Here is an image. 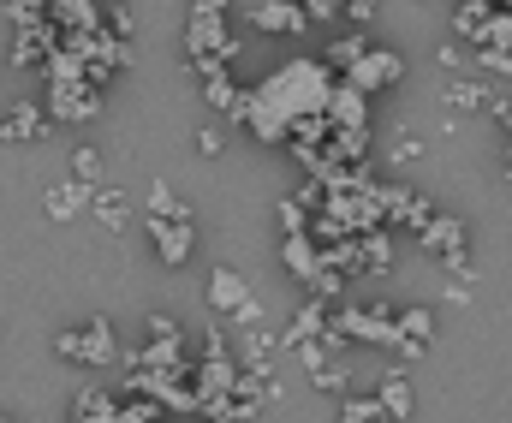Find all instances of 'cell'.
<instances>
[{"label": "cell", "instance_id": "obj_1", "mask_svg": "<svg viewBox=\"0 0 512 423\" xmlns=\"http://www.w3.org/2000/svg\"><path fill=\"white\" fill-rule=\"evenodd\" d=\"M334 84H340V78H334L328 60H286L274 78H262L251 90V114H245L251 138L256 143H286L304 114H322V108H328Z\"/></svg>", "mask_w": 512, "mask_h": 423}, {"label": "cell", "instance_id": "obj_2", "mask_svg": "<svg viewBox=\"0 0 512 423\" xmlns=\"http://www.w3.org/2000/svg\"><path fill=\"white\" fill-rule=\"evenodd\" d=\"M185 60L191 66H233L239 60V36L227 30V12H191V24H185Z\"/></svg>", "mask_w": 512, "mask_h": 423}, {"label": "cell", "instance_id": "obj_3", "mask_svg": "<svg viewBox=\"0 0 512 423\" xmlns=\"http://www.w3.org/2000/svg\"><path fill=\"white\" fill-rule=\"evenodd\" d=\"M149 239H155V257H161V269H185L191 263V245H197V221H191V209L185 203H173V209H149Z\"/></svg>", "mask_w": 512, "mask_h": 423}, {"label": "cell", "instance_id": "obj_4", "mask_svg": "<svg viewBox=\"0 0 512 423\" xmlns=\"http://www.w3.org/2000/svg\"><path fill=\"white\" fill-rule=\"evenodd\" d=\"M54 352L72 358V364H114V358H120V334H114L108 316H90L84 328H66V334L54 340Z\"/></svg>", "mask_w": 512, "mask_h": 423}, {"label": "cell", "instance_id": "obj_5", "mask_svg": "<svg viewBox=\"0 0 512 423\" xmlns=\"http://www.w3.org/2000/svg\"><path fill=\"white\" fill-rule=\"evenodd\" d=\"M399 78H405V54H393V48H364V54L346 66V84L364 90V96H382Z\"/></svg>", "mask_w": 512, "mask_h": 423}, {"label": "cell", "instance_id": "obj_6", "mask_svg": "<svg viewBox=\"0 0 512 423\" xmlns=\"http://www.w3.org/2000/svg\"><path fill=\"white\" fill-rule=\"evenodd\" d=\"M197 78H203V96H209V108H221L227 120H239V126H245V114H251V90H239L227 66H197Z\"/></svg>", "mask_w": 512, "mask_h": 423}, {"label": "cell", "instance_id": "obj_7", "mask_svg": "<svg viewBox=\"0 0 512 423\" xmlns=\"http://www.w3.org/2000/svg\"><path fill=\"white\" fill-rule=\"evenodd\" d=\"M48 114H54V120H96V114H102V78L48 90Z\"/></svg>", "mask_w": 512, "mask_h": 423}, {"label": "cell", "instance_id": "obj_8", "mask_svg": "<svg viewBox=\"0 0 512 423\" xmlns=\"http://www.w3.org/2000/svg\"><path fill=\"white\" fill-rule=\"evenodd\" d=\"M60 48V24L54 18H36V24H24L18 30V42H12V66H48V54Z\"/></svg>", "mask_w": 512, "mask_h": 423}, {"label": "cell", "instance_id": "obj_9", "mask_svg": "<svg viewBox=\"0 0 512 423\" xmlns=\"http://www.w3.org/2000/svg\"><path fill=\"white\" fill-rule=\"evenodd\" d=\"M322 114H328V126H334V132H370V96H364V90H352L346 78L334 84V96H328V108H322Z\"/></svg>", "mask_w": 512, "mask_h": 423}, {"label": "cell", "instance_id": "obj_10", "mask_svg": "<svg viewBox=\"0 0 512 423\" xmlns=\"http://www.w3.org/2000/svg\"><path fill=\"white\" fill-rule=\"evenodd\" d=\"M417 245L429 251V257H453V251H471V233H465V221L459 215H429L423 227H417Z\"/></svg>", "mask_w": 512, "mask_h": 423}, {"label": "cell", "instance_id": "obj_11", "mask_svg": "<svg viewBox=\"0 0 512 423\" xmlns=\"http://www.w3.org/2000/svg\"><path fill=\"white\" fill-rule=\"evenodd\" d=\"M251 24L268 36H298L310 24V12H304V0H251Z\"/></svg>", "mask_w": 512, "mask_h": 423}, {"label": "cell", "instance_id": "obj_12", "mask_svg": "<svg viewBox=\"0 0 512 423\" xmlns=\"http://www.w3.org/2000/svg\"><path fill=\"white\" fill-rule=\"evenodd\" d=\"M54 126H48V114L42 108H30V102H18V108H0V143H36V138H48Z\"/></svg>", "mask_w": 512, "mask_h": 423}, {"label": "cell", "instance_id": "obj_13", "mask_svg": "<svg viewBox=\"0 0 512 423\" xmlns=\"http://www.w3.org/2000/svg\"><path fill=\"white\" fill-rule=\"evenodd\" d=\"M233 364H239L233 352H203V364H197V406H203L209 394H233V382H239Z\"/></svg>", "mask_w": 512, "mask_h": 423}, {"label": "cell", "instance_id": "obj_14", "mask_svg": "<svg viewBox=\"0 0 512 423\" xmlns=\"http://www.w3.org/2000/svg\"><path fill=\"white\" fill-rule=\"evenodd\" d=\"M322 334H328V298H316V292H310V298L298 304L292 328L280 334V346H304V340H322Z\"/></svg>", "mask_w": 512, "mask_h": 423}, {"label": "cell", "instance_id": "obj_15", "mask_svg": "<svg viewBox=\"0 0 512 423\" xmlns=\"http://www.w3.org/2000/svg\"><path fill=\"white\" fill-rule=\"evenodd\" d=\"M280 263H286V275H292V281H310V275L322 269V245H316L310 233H286V245H280Z\"/></svg>", "mask_w": 512, "mask_h": 423}, {"label": "cell", "instance_id": "obj_16", "mask_svg": "<svg viewBox=\"0 0 512 423\" xmlns=\"http://www.w3.org/2000/svg\"><path fill=\"white\" fill-rule=\"evenodd\" d=\"M245 298H256V292H251V281H245L239 269H215V275H209V310L233 316V310H239Z\"/></svg>", "mask_w": 512, "mask_h": 423}, {"label": "cell", "instance_id": "obj_17", "mask_svg": "<svg viewBox=\"0 0 512 423\" xmlns=\"http://www.w3.org/2000/svg\"><path fill=\"white\" fill-rule=\"evenodd\" d=\"M393 263V239H387V221L382 227H364L358 233V275H382Z\"/></svg>", "mask_w": 512, "mask_h": 423}, {"label": "cell", "instance_id": "obj_18", "mask_svg": "<svg viewBox=\"0 0 512 423\" xmlns=\"http://www.w3.org/2000/svg\"><path fill=\"white\" fill-rule=\"evenodd\" d=\"M90 191H96V185L72 179V185H54L42 203H48V215H54V221H72V215H84V209H90Z\"/></svg>", "mask_w": 512, "mask_h": 423}, {"label": "cell", "instance_id": "obj_19", "mask_svg": "<svg viewBox=\"0 0 512 423\" xmlns=\"http://www.w3.org/2000/svg\"><path fill=\"white\" fill-rule=\"evenodd\" d=\"M90 215H96L108 233H126V191H108V185H96V191H90Z\"/></svg>", "mask_w": 512, "mask_h": 423}, {"label": "cell", "instance_id": "obj_20", "mask_svg": "<svg viewBox=\"0 0 512 423\" xmlns=\"http://www.w3.org/2000/svg\"><path fill=\"white\" fill-rule=\"evenodd\" d=\"M72 418H84V423L120 418V394H102V388H90V394H78V412H72Z\"/></svg>", "mask_w": 512, "mask_h": 423}, {"label": "cell", "instance_id": "obj_21", "mask_svg": "<svg viewBox=\"0 0 512 423\" xmlns=\"http://www.w3.org/2000/svg\"><path fill=\"white\" fill-rule=\"evenodd\" d=\"M489 12H495L489 0H465V6H459V18H453V30H459V36L477 48V42H483V24H489Z\"/></svg>", "mask_w": 512, "mask_h": 423}, {"label": "cell", "instance_id": "obj_22", "mask_svg": "<svg viewBox=\"0 0 512 423\" xmlns=\"http://www.w3.org/2000/svg\"><path fill=\"white\" fill-rule=\"evenodd\" d=\"M447 108H495V96H489L477 78H453V84H447Z\"/></svg>", "mask_w": 512, "mask_h": 423}, {"label": "cell", "instance_id": "obj_23", "mask_svg": "<svg viewBox=\"0 0 512 423\" xmlns=\"http://www.w3.org/2000/svg\"><path fill=\"white\" fill-rule=\"evenodd\" d=\"M399 340H435V310H423V304L399 310Z\"/></svg>", "mask_w": 512, "mask_h": 423}, {"label": "cell", "instance_id": "obj_24", "mask_svg": "<svg viewBox=\"0 0 512 423\" xmlns=\"http://www.w3.org/2000/svg\"><path fill=\"white\" fill-rule=\"evenodd\" d=\"M376 418H387L382 394H376V400H364V394H346V400H340V423H376Z\"/></svg>", "mask_w": 512, "mask_h": 423}, {"label": "cell", "instance_id": "obj_25", "mask_svg": "<svg viewBox=\"0 0 512 423\" xmlns=\"http://www.w3.org/2000/svg\"><path fill=\"white\" fill-rule=\"evenodd\" d=\"M364 48H370V36H364V30H352V36H340V42H334V48H328L322 60H328L334 72H346V66H352V60H358Z\"/></svg>", "mask_w": 512, "mask_h": 423}, {"label": "cell", "instance_id": "obj_26", "mask_svg": "<svg viewBox=\"0 0 512 423\" xmlns=\"http://www.w3.org/2000/svg\"><path fill=\"white\" fill-rule=\"evenodd\" d=\"M382 406H387V418H411V388H405V376H387L382 382Z\"/></svg>", "mask_w": 512, "mask_h": 423}, {"label": "cell", "instance_id": "obj_27", "mask_svg": "<svg viewBox=\"0 0 512 423\" xmlns=\"http://www.w3.org/2000/svg\"><path fill=\"white\" fill-rule=\"evenodd\" d=\"M72 179L102 185V149H78V155H72Z\"/></svg>", "mask_w": 512, "mask_h": 423}, {"label": "cell", "instance_id": "obj_28", "mask_svg": "<svg viewBox=\"0 0 512 423\" xmlns=\"http://www.w3.org/2000/svg\"><path fill=\"white\" fill-rule=\"evenodd\" d=\"M477 66L489 78H512V48H477Z\"/></svg>", "mask_w": 512, "mask_h": 423}, {"label": "cell", "instance_id": "obj_29", "mask_svg": "<svg viewBox=\"0 0 512 423\" xmlns=\"http://www.w3.org/2000/svg\"><path fill=\"white\" fill-rule=\"evenodd\" d=\"M280 227H286V233H304V227H310V209H304L298 197H280Z\"/></svg>", "mask_w": 512, "mask_h": 423}, {"label": "cell", "instance_id": "obj_30", "mask_svg": "<svg viewBox=\"0 0 512 423\" xmlns=\"http://www.w3.org/2000/svg\"><path fill=\"white\" fill-rule=\"evenodd\" d=\"M304 12H310V24H334V18H346V0H304Z\"/></svg>", "mask_w": 512, "mask_h": 423}, {"label": "cell", "instance_id": "obj_31", "mask_svg": "<svg viewBox=\"0 0 512 423\" xmlns=\"http://www.w3.org/2000/svg\"><path fill=\"white\" fill-rule=\"evenodd\" d=\"M316 388H322V394H340V388H346V370H334V364L322 358V364H316Z\"/></svg>", "mask_w": 512, "mask_h": 423}, {"label": "cell", "instance_id": "obj_32", "mask_svg": "<svg viewBox=\"0 0 512 423\" xmlns=\"http://www.w3.org/2000/svg\"><path fill=\"white\" fill-rule=\"evenodd\" d=\"M149 340H167V346H179V322H173V316H149Z\"/></svg>", "mask_w": 512, "mask_h": 423}, {"label": "cell", "instance_id": "obj_33", "mask_svg": "<svg viewBox=\"0 0 512 423\" xmlns=\"http://www.w3.org/2000/svg\"><path fill=\"white\" fill-rule=\"evenodd\" d=\"M6 12H12V18H24V24H36L48 6H42V0H6Z\"/></svg>", "mask_w": 512, "mask_h": 423}, {"label": "cell", "instance_id": "obj_34", "mask_svg": "<svg viewBox=\"0 0 512 423\" xmlns=\"http://www.w3.org/2000/svg\"><path fill=\"white\" fill-rule=\"evenodd\" d=\"M173 203H179V197H173V185H161V179H155V185H149V209H173Z\"/></svg>", "mask_w": 512, "mask_h": 423}, {"label": "cell", "instance_id": "obj_35", "mask_svg": "<svg viewBox=\"0 0 512 423\" xmlns=\"http://www.w3.org/2000/svg\"><path fill=\"white\" fill-rule=\"evenodd\" d=\"M346 18H352V24H370V18H376V0H346Z\"/></svg>", "mask_w": 512, "mask_h": 423}, {"label": "cell", "instance_id": "obj_36", "mask_svg": "<svg viewBox=\"0 0 512 423\" xmlns=\"http://www.w3.org/2000/svg\"><path fill=\"white\" fill-rule=\"evenodd\" d=\"M197 149H203V155H221V132H215V126H203V132H197Z\"/></svg>", "mask_w": 512, "mask_h": 423}, {"label": "cell", "instance_id": "obj_37", "mask_svg": "<svg viewBox=\"0 0 512 423\" xmlns=\"http://www.w3.org/2000/svg\"><path fill=\"white\" fill-rule=\"evenodd\" d=\"M233 0H191V12H227Z\"/></svg>", "mask_w": 512, "mask_h": 423}, {"label": "cell", "instance_id": "obj_38", "mask_svg": "<svg viewBox=\"0 0 512 423\" xmlns=\"http://www.w3.org/2000/svg\"><path fill=\"white\" fill-rule=\"evenodd\" d=\"M507 161H512V143H507Z\"/></svg>", "mask_w": 512, "mask_h": 423}]
</instances>
